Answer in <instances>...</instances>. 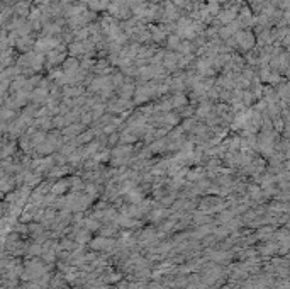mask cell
Instances as JSON below:
<instances>
[{
    "instance_id": "obj_1",
    "label": "cell",
    "mask_w": 290,
    "mask_h": 289,
    "mask_svg": "<svg viewBox=\"0 0 290 289\" xmlns=\"http://www.w3.org/2000/svg\"><path fill=\"white\" fill-rule=\"evenodd\" d=\"M77 68H78L77 60H68V61H65V70H66V73H71V71L77 70Z\"/></svg>"
}]
</instances>
